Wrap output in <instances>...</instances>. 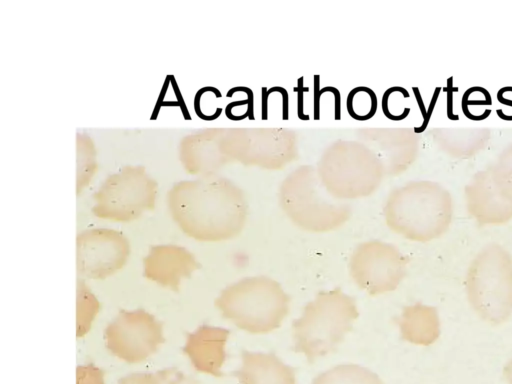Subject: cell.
<instances>
[{
    "label": "cell",
    "instance_id": "1",
    "mask_svg": "<svg viewBox=\"0 0 512 384\" xmlns=\"http://www.w3.org/2000/svg\"><path fill=\"white\" fill-rule=\"evenodd\" d=\"M167 204L179 228L198 241L230 239L244 225L243 197L223 180L201 177L180 181L168 191Z\"/></svg>",
    "mask_w": 512,
    "mask_h": 384
},
{
    "label": "cell",
    "instance_id": "2",
    "mask_svg": "<svg viewBox=\"0 0 512 384\" xmlns=\"http://www.w3.org/2000/svg\"><path fill=\"white\" fill-rule=\"evenodd\" d=\"M386 217L390 228L405 238L431 241L449 229L453 217L452 197L438 183H412L392 195Z\"/></svg>",
    "mask_w": 512,
    "mask_h": 384
},
{
    "label": "cell",
    "instance_id": "3",
    "mask_svg": "<svg viewBox=\"0 0 512 384\" xmlns=\"http://www.w3.org/2000/svg\"><path fill=\"white\" fill-rule=\"evenodd\" d=\"M358 315L356 300L340 288L319 292L293 323L294 350L310 363L333 352Z\"/></svg>",
    "mask_w": 512,
    "mask_h": 384
},
{
    "label": "cell",
    "instance_id": "4",
    "mask_svg": "<svg viewBox=\"0 0 512 384\" xmlns=\"http://www.w3.org/2000/svg\"><path fill=\"white\" fill-rule=\"evenodd\" d=\"M289 303L281 285L265 276L244 278L225 288L215 300L223 317L253 334L278 328L289 312Z\"/></svg>",
    "mask_w": 512,
    "mask_h": 384
},
{
    "label": "cell",
    "instance_id": "5",
    "mask_svg": "<svg viewBox=\"0 0 512 384\" xmlns=\"http://www.w3.org/2000/svg\"><path fill=\"white\" fill-rule=\"evenodd\" d=\"M465 288L473 310L484 321L499 325L512 315V256L489 244L472 260Z\"/></svg>",
    "mask_w": 512,
    "mask_h": 384
},
{
    "label": "cell",
    "instance_id": "6",
    "mask_svg": "<svg viewBox=\"0 0 512 384\" xmlns=\"http://www.w3.org/2000/svg\"><path fill=\"white\" fill-rule=\"evenodd\" d=\"M158 184L143 166H125L109 175L93 195V214L129 222L155 207Z\"/></svg>",
    "mask_w": 512,
    "mask_h": 384
},
{
    "label": "cell",
    "instance_id": "7",
    "mask_svg": "<svg viewBox=\"0 0 512 384\" xmlns=\"http://www.w3.org/2000/svg\"><path fill=\"white\" fill-rule=\"evenodd\" d=\"M409 258L395 246L380 241L360 244L350 259V274L371 296L393 291L406 275Z\"/></svg>",
    "mask_w": 512,
    "mask_h": 384
},
{
    "label": "cell",
    "instance_id": "8",
    "mask_svg": "<svg viewBox=\"0 0 512 384\" xmlns=\"http://www.w3.org/2000/svg\"><path fill=\"white\" fill-rule=\"evenodd\" d=\"M108 350L127 363H139L151 356L163 342L161 323L145 310L122 311L106 327Z\"/></svg>",
    "mask_w": 512,
    "mask_h": 384
},
{
    "label": "cell",
    "instance_id": "9",
    "mask_svg": "<svg viewBox=\"0 0 512 384\" xmlns=\"http://www.w3.org/2000/svg\"><path fill=\"white\" fill-rule=\"evenodd\" d=\"M130 253L127 238L109 228L82 231L76 238V265L78 273L89 279H105L126 263Z\"/></svg>",
    "mask_w": 512,
    "mask_h": 384
},
{
    "label": "cell",
    "instance_id": "10",
    "mask_svg": "<svg viewBox=\"0 0 512 384\" xmlns=\"http://www.w3.org/2000/svg\"><path fill=\"white\" fill-rule=\"evenodd\" d=\"M464 195L467 211L479 225H502L512 219V202L500 191L490 165L472 176Z\"/></svg>",
    "mask_w": 512,
    "mask_h": 384
},
{
    "label": "cell",
    "instance_id": "11",
    "mask_svg": "<svg viewBox=\"0 0 512 384\" xmlns=\"http://www.w3.org/2000/svg\"><path fill=\"white\" fill-rule=\"evenodd\" d=\"M198 266L191 252L171 244L151 247L143 260L144 276L173 290H177L181 281L191 276Z\"/></svg>",
    "mask_w": 512,
    "mask_h": 384
},
{
    "label": "cell",
    "instance_id": "12",
    "mask_svg": "<svg viewBox=\"0 0 512 384\" xmlns=\"http://www.w3.org/2000/svg\"><path fill=\"white\" fill-rule=\"evenodd\" d=\"M228 336L225 328L203 325L187 336L183 351L197 371L220 377Z\"/></svg>",
    "mask_w": 512,
    "mask_h": 384
},
{
    "label": "cell",
    "instance_id": "13",
    "mask_svg": "<svg viewBox=\"0 0 512 384\" xmlns=\"http://www.w3.org/2000/svg\"><path fill=\"white\" fill-rule=\"evenodd\" d=\"M241 359L233 372L240 384H296L295 370L274 353L242 351Z\"/></svg>",
    "mask_w": 512,
    "mask_h": 384
},
{
    "label": "cell",
    "instance_id": "14",
    "mask_svg": "<svg viewBox=\"0 0 512 384\" xmlns=\"http://www.w3.org/2000/svg\"><path fill=\"white\" fill-rule=\"evenodd\" d=\"M397 323L404 340L416 345H431L440 335V320L435 307L417 303L406 306Z\"/></svg>",
    "mask_w": 512,
    "mask_h": 384
},
{
    "label": "cell",
    "instance_id": "15",
    "mask_svg": "<svg viewBox=\"0 0 512 384\" xmlns=\"http://www.w3.org/2000/svg\"><path fill=\"white\" fill-rule=\"evenodd\" d=\"M434 140L446 155L467 159L486 147L490 130L484 127L438 128L434 130Z\"/></svg>",
    "mask_w": 512,
    "mask_h": 384
},
{
    "label": "cell",
    "instance_id": "16",
    "mask_svg": "<svg viewBox=\"0 0 512 384\" xmlns=\"http://www.w3.org/2000/svg\"><path fill=\"white\" fill-rule=\"evenodd\" d=\"M312 384H383L377 374L355 364H343L318 375Z\"/></svg>",
    "mask_w": 512,
    "mask_h": 384
},
{
    "label": "cell",
    "instance_id": "17",
    "mask_svg": "<svg viewBox=\"0 0 512 384\" xmlns=\"http://www.w3.org/2000/svg\"><path fill=\"white\" fill-rule=\"evenodd\" d=\"M76 154V192L79 195L97 172L96 147L89 135L77 133Z\"/></svg>",
    "mask_w": 512,
    "mask_h": 384
},
{
    "label": "cell",
    "instance_id": "18",
    "mask_svg": "<svg viewBox=\"0 0 512 384\" xmlns=\"http://www.w3.org/2000/svg\"><path fill=\"white\" fill-rule=\"evenodd\" d=\"M99 302L83 280H78L76 289V335L84 336L99 311Z\"/></svg>",
    "mask_w": 512,
    "mask_h": 384
},
{
    "label": "cell",
    "instance_id": "19",
    "mask_svg": "<svg viewBox=\"0 0 512 384\" xmlns=\"http://www.w3.org/2000/svg\"><path fill=\"white\" fill-rule=\"evenodd\" d=\"M492 105L490 92L482 86H472L465 90L461 99V108L464 116L472 121H482L491 114Z\"/></svg>",
    "mask_w": 512,
    "mask_h": 384
},
{
    "label": "cell",
    "instance_id": "20",
    "mask_svg": "<svg viewBox=\"0 0 512 384\" xmlns=\"http://www.w3.org/2000/svg\"><path fill=\"white\" fill-rule=\"evenodd\" d=\"M348 114L355 120L366 121L371 119L378 107L374 91L368 87H355L347 96Z\"/></svg>",
    "mask_w": 512,
    "mask_h": 384
},
{
    "label": "cell",
    "instance_id": "21",
    "mask_svg": "<svg viewBox=\"0 0 512 384\" xmlns=\"http://www.w3.org/2000/svg\"><path fill=\"white\" fill-rule=\"evenodd\" d=\"M490 166L500 191L512 202V142L501 151Z\"/></svg>",
    "mask_w": 512,
    "mask_h": 384
},
{
    "label": "cell",
    "instance_id": "22",
    "mask_svg": "<svg viewBox=\"0 0 512 384\" xmlns=\"http://www.w3.org/2000/svg\"><path fill=\"white\" fill-rule=\"evenodd\" d=\"M77 384H105L104 373L94 365H84L77 368Z\"/></svg>",
    "mask_w": 512,
    "mask_h": 384
},
{
    "label": "cell",
    "instance_id": "23",
    "mask_svg": "<svg viewBox=\"0 0 512 384\" xmlns=\"http://www.w3.org/2000/svg\"><path fill=\"white\" fill-rule=\"evenodd\" d=\"M156 373L161 384H195L194 380L176 368H165Z\"/></svg>",
    "mask_w": 512,
    "mask_h": 384
},
{
    "label": "cell",
    "instance_id": "24",
    "mask_svg": "<svg viewBox=\"0 0 512 384\" xmlns=\"http://www.w3.org/2000/svg\"><path fill=\"white\" fill-rule=\"evenodd\" d=\"M118 384H161L157 373H132L122 377Z\"/></svg>",
    "mask_w": 512,
    "mask_h": 384
},
{
    "label": "cell",
    "instance_id": "25",
    "mask_svg": "<svg viewBox=\"0 0 512 384\" xmlns=\"http://www.w3.org/2000/svg\"><path fill=\"white\" fill-rule=\"evenodd\" d=\"M454 77L451 76L447 79L446 87H444V91L446 92V114L449 120L457 121L459 120V115L454 112V93L458 91V87L454 86L453 83Z\"/></svg>",
    "mask_w": 512,
    "mask_h": 384
},
{
    "label": "cell",
    "instance_id": "26",
    "mask_svg": "<svg viewBox=\"0 0 512 384\" xmlns=\"http://www.w3.org/2000/svg\"><path fill=\"white\" fill-rule=\"evenodd\" d=\"M304 77L297 79V86L294 87V91L297 93V116L300 120H309V115L304 113V93L309 91L308 87L303 86Z\"/></svg>",
    "mask_w": 512,
    "mask_h": 384
},
{
    "label": "cell",
    "instance_id": "27",
    "mask_svg": "<svg viewBox=\"0 0 512 384\" xmlns=\"http://www.w3.org/2000/svg\"><path fill=\"white\" fill-rule=\"evenodd\" d=\"M440 91H441V88L440 87H436L434 89V92L432 94V98L430 100V103H429V106L427 108V113H426V117L423 119V122L420 126L418 127H414L413 131L414 133L416 134H420L422 132H424L431 120V117H432V114H433V111H434V108L436 106V103L438 101V98L440 96Z\"/></svg>",
    "mask_w": 512,
    "mask_h": 384
},
{
    "label": "cell",
    "instance_id": "28",
    "mask_svg": "<svg viewBox=\"0 0 512 384\" xmlns=\"http://www.w3.org/2000/svg\"><path fill=\"white\" fill-rule=\"evenodd\" d=\"M313 78H314V108H313V113H314V120H319L320 119V98H321L323 93L330 91V86H327V87H324V88H320L319 87V85H320V76L319 75H314Z\"/></svg>",
    "mask_w": 512,
    "mask_h": 384
},
{
    "label": "cell",
    "instance_id": "29",
    "mask_svg": "<svg viewBox=\"0 0 512 384\" xmlns=\"http://www.w3.org/2000/svg\"><path fill=\"white\" fill-rule=\"evenodd\" d=\"M497 101L505 106L506 108H509L506 113L498 116L501 120L504 121H512V99L508 98L505 94L504 88L501 87L497 93H496Z\"/></svg>",
    "mask_w": 512,
    "mask_h": 384
},
{
    "label": "cell",
    "instance_id": "30",
    "mask_svg": "<svg viewBox=\"0 0 512 384\" xmlns=\"http://www.w3.org/2000/svg\"><path fill=\"white\" fill-rule=\"evenodd\" d=\"M235 92H244L248 96L249 104H248V118L249 120H255L254 116V100H253V91L252 89L244 86L233 87L227 92V97H232Z\"/></svg>",
    "mask_w": 512,
    "mask_h": 384
},
{
    "label": "cell",
    "instance_id": "31",
    "mask_svg": "<svg viewBox=\"0 0 512 384\" xmlns=\"http://www.w3.org/2000/svg\"><path fill=\"white\" fill-rule=\"evenodd\" d=\"M279 92L282 95V119L288 120L289 118V96L285 88L281 86H273L268 89V93Z\"/></svg>",
    "mask_w": 512,
    "mask_h": 384
},
{
    "label": "cell",
    "instance_id": "32",
    "mask_svg": "<svg viewBox=\"0 0 512 384\" xmlns=\"http://www.w3.org/2000/svg\"><path fill=\"white\" fill-rule=\"evenodd\" d=\"M261 95H262L261 118H262V120H267L268 119V97H269L267 87H262Z\"/></svg>",
    "mask_w": 512,
    "mask_h": 384
},
{
    "label": "cell",
    "instance_id": "33",
    "mask_svg": "<svg viewBox=\"0 0 512 384\" xmlns=\"http://www.w3.org/2000/svg\"><path fill=\"white\" fill-rule=\"evenodd\" d=\"M412 91L414 93V96H415V99H416V102L418 104V107H419V110L421 112V115L423 117V119L426 117V113H427V108L425 107L424 105V101L422 99V96H421V93H420V90L418 87H413L412 88Z\"/></svg>",
    "mask_w": 512,
    "mask_h": 384
},
{
    "label": "cell",
    "instance_id": "34",
    "mask_svg": "<svg viewBox=\"0 0 512 384\" xmlns=\"http://www.w3.org/2000/svg\"><path fill=\"white\" fill-rule=\"evenodd\" d=\"M503 375L508 384H512V359L504 366Z\"/></svg>",
    "mask_w": 512,
    "mask_h": 384
}]
</instances>
